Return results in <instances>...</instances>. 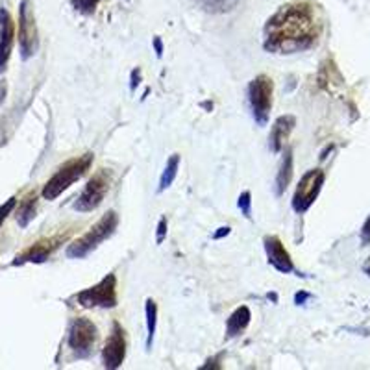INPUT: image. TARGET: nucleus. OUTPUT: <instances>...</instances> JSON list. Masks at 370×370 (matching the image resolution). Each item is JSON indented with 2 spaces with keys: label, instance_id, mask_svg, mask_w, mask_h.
Wrapping results in <instances>:
<instances>
[{
  "label": "nucleus",
  "instance_id": "30",
  "mask_svg": "<svg viewBox=\"0 0 370 370\" xmlns=\"http://www.w3.org/2000/svg\"><path fill=\"white\" fill-rule=\"evenodd\" d=\"M4 97H6V83H2V85H0V104L4 102Z\"/></svg>",
  "mask_w": 370,
  "mask_h": 370
},
{
  "label": "nucleus",
  "instance_id": "18",
  "mask_svg": "<svg viewBox=\"0 0 370 370\" xmlns=\"http://www.w3.org/2000/svg\"><path fill=\"white\" fill-rule=\"evenodd\" d=\"M33 217H36V196H28L23 202V206H21V209H18V226H28V222L32 221Z\"/></svg>",
  "mask_w": 370,
  "mask_h": 370
},
{
  "label": "nucleus",
  "instance_id": "31",
  "mask_svg": "<svg viewBox=\"0 0 370 370\" xmlns=\"http://www.w3.org/2000/svg\"><path fill=\"white\" fill-rule=\"evenodd\" d=\"M363 273H365L366 276H370V255H369V259H366V263L363 265Z\"/></svg>",
  "mask_w": 370,
  "mask_h": 370
},
{
  "label": "nucleus",
  "instance_id": "7",
  "mask_svg": "<svg viewBox=\"0 0 370 370\" xmlns=\"http://www.w3.org/2000/svg\"><path fill=\"white\" fill-rule=\"evenodd\" d=\"M324 180H326V174H324L322 169H311L302 176L295 196H292V209L296 213H305L311 208V204L317 200L320 189H322Z\"/></svg>",
  "mask_w": 370,
  "mask_h": 370
},
{
  "label": "nucleus",
  "instance_id": "13",
  "mask_svg": "<svg viewBox=\"0 0 370 370\" xmlns=\"http://www.w3.org/2000/svg\"><path fill=\"white\" fill-rule=\"evenodd\" d=\"M15 39V24L11 15L4 8L0 9V73H4L8 65Z\"/></svg>",
  "mask_w": 370,
  "mask_h": 370
},
{
  "label": "nucleus",
  "instance_id": "16",
  "mask_svg": "<svg viewBox=\"0 0 370 370\" xmlns=\"http://www.w3.org/2000/svg\"><path fill=\"white\" fill-rule=\"evenodd\" d=\"M291 178H292V152L291 150H287L285 156H283L282 166H280V172H278L276 176L278 196H282V194L285 193V189L289 187V184H291Z\"/></svg>",
  "mask_w": 370,
  "mask_h": 370
},
{
  "label": "nucleus",
  "instance_id": "8",
  "mask_svg": "<svg viewBox=\"0 0 370 370\" xmlns=\"http://www.w3.org/2000/svg\"><path fill=\"white\" fill-rule=\"evenodd\" d=\"M37 45H39V39H37V26L32 2L23 0L21 9H18V46H21L23 60H28V58H32L36 54Z\"/></svg>",
  "mask_w": 370,
  "mask_h": 370
},
{
  "label": "nucleus",
  "instance_id": "12",
  "mask_svg": "<svg viewBox=\"0 0 370 370\" xmlns=\"http://www.w3.org/2000/svg\"><path fill=\"white\" fill-rule=\"evenodd\" d=\"M265 243V252H267L268 263L273 265L276 270L283 274H289L295 270L292 267V259L289 255V252L285 250V246L282 245V240L278 239L276 236H267L263 239Z\"/></svg>",
  "mask_w": 370,
  "mask_h": 370
},
{
  "label": "nucleus",
  "instance_id": "29",
  "mask_svg": "<svg viewBox=\"0 0 370 370\" xmlns=\"http://www.w3.org/2000/svg\"><path fill=\"white\" fill-rule=\"evenodd\" d=\"M228 233H230V228H218V231L217 233H215V239H221V237H224V236H228Z\"/></svg>",
  "mask_w": 370,
  "mask_h": 370
},
{
  "label": "nucleus",
  "instance_id": "5",
  "mask_svg": "<svg viewBox=\"0 0 370 370\" xmlns=\"http://www.w3.org/2000/svg\"><path fill=\"white\" fill-rule=\"evenodd\" d=\"M111 185V172L106 169H100L92 174L91 180L88 181L85 189L82 191V194L78 196V200L74 202V209L76 211L88 213L95 211L102 204L106 193L110 191Z\"/></svg>",
  "mask_w": 370,
  "mask_h": 370
},
{
  "label": "nucleus",
  "instance_id": "22",
  "mask_svg": "<svg viewBox=\"0 0 370 370\" xmlns=\"http://www.w3.org/2000/svg\"><path fill=\"white\" fill-rule=\"evenodd\" d=\"M237 206H239V209L243 211V215H245L246 218L252 217V194H250L248 191H245V193L240 194Z\"/></svg>",
  "mask_w": 370,
  "mask_h": 370
},
{
  "label": "nucleus",
  "instance_id": "2",
  "mask_svg": "<svg viewBox=\"0 0 370 370\" xmlns=\"http://www.w3.org/2000/svg\"><path fill=\"white\" fill-rule=\"evenodd\" d=\"M91 163L92 154H83V156L74 157V159L67 162L65 165H61L51 180L46 181L45 187H43V196L46 200L58 199L65 189H69L74 181L80 180L89 171Z\"/></svg>",
  "mask_w": 370,
  "mask_h": 370
},
{
  "label": "nucleus",
  "instance_id": "23",
  "mask_svg": "<svg viewBox=\"0 0 370 370\" xmlns=\"http://www.w3.org/2000/svg\"><path fill=\"white\" fill-rule=\"evenodd\" d=\"M15 206H17V199H15V196H11L4 206H0V226H2V222L6 221V217H8L9 213L14 211Z\"/></svg>",
  "mask_w": 370,
  "mask_h": 370
},
{
  "label": "nucleus",
  "instance_id": "21",
  "mask_svg": "<svg viewBox=\"0 0 370 370\" xmlns=\"http://www.w3.org/2000/svg\"><path fill=\"white\" fill-rule=\"evenodd\" d=\"M98 2H100V0H73V6L74 9H78L80 14L92 15L95 14V9H97Z\"/></svg>",
  "mask_w": 370,
  "mask_h": 370
},
{
  "label": "nucleus",
  "instance_id": "9",
  "mask_svg": "<svg viewBox=\"0 0 370 370\" xmlns=\"http://www.w3.org/2000/svg\"><path fill=\"white\" fill-rule=\"evenodd\" d=\"M97 341V328L89 319H74L69 329V347L78 357H88Z\"/></svg>",
  "mask_w": 370,
  "mask_h": 370
},
{
  "label": "nucleus",
  "instance_id": "20",
  "mask_svg": "<svg viewBox=\"0 0 370 370\" xmlns=\"http://www.w3.org/2000/svg\"><path fill=\"white\" fill-rule=\"evenodd\" d=\"M199 2L211 14H224V11H230L231 8H236L239 0H199Z\"/></svg>",
  "mask_w": 370,
  "mask_h": 370
},
{
  "label": "nucleus",
  "instance_id": "14",
  "mask_svg": "<svg viewBox=\"0 0 370 370\" xmlns=\"http://www.w3.org/2000/svg\"><path fill=\"white\" fill-rule=\"evenodd\" d=\"M295 125L296 119L292 115H283L280 117V119H276L273 130H270V137H268V141H270L268 144H270V150H273L274 154H278L282 150L287 137H289V134H291L292 128H295Z\"/></svg>",
  "mask_w": 370,
  "mask_h": 370
},
{
  "label": "nucleus",
  "instance_id": "15",
  "mask_svg": "<svg viewBox=\"0 0 370 370\" xmlns=\"http://www.w3.org/2000/svg\"><path fill=\"white\" fill-rule=\"evenodd\" d=\"M250 319H252V313L246 305H240L237 307L233 313L230 314L226 324V335L228 337H237L240 332H245L246 326L250 324Z\"/></svg>",
  "mask_w": 370,
  "mask_h": 370
},
{
  "label": "nucleus",
  "instance_id": "1",
  "mask_svg": "<svg viewBox=\"0 0 370 370\" xmlns=\"http://www.w3.org/2000/svg\"><path fill=\"white\" fill-rule=\"evenodd\" d=\"M322 23L307 2L282 6L265 24V51L274 54H295L317 45Z\"/></svg>",
  "mask_w": 370,
  "mask_h": 370
},
{
  "label": "nucleus",
  "instance_id": "28",
  "mask_svg": "<svg viewBox=\"0 0 370 370\" xmlns=\"http://www.w3.org/2000/svg\"><path fill=\"white\" fill-rule=\"evenodd\" d=\"M139 78H141V73L134 70V73H132V89H135V85L139 83Z\"/></svg>",
  "mask_w": 370,
  "mask_h": 370
},
{
  "label": "nucleus",
  "instance_id": "19",
  "mask_svg": "<svg viewBox=\"0 0 370 370\" xmlns=\"http://www.w3.org/2000/svg\"><path fill=\"white\" fill-rule=\"evenodd\" d=\"M156 317H157V305L152 298L147 300V332H148V339H147V347H152V339L154 333H156Z\"/></svg>",
  "mask_w": 370,
  "mask_h": 370
},
{
  "label": "nucleus",
  "instance_id": "25",
  "mask_svg": "<svg viewBox=\"0 0 370 370\" xmlns=\"http://www.w3.org/2000/svg\"><path fill=\"white\" fill-rule=\"evenodd\" d=\"M361 243L363 245H369L370 243V217L366 218V222L363 224V230H361Z\"/></svg>",
  "mask_w": 370,
  "mask_h": 370
},
{
  "label": "nucleus",
  "instance_id": "6",
  "mask_svg": "<svg viewBox=\"0 0 370 370\" xmlns=\"http://www.w3.org/2000/svg\"><path fill=\"white\" fill-rule=\"evenodd\" d=\"M82 307H115L117 305V278L107 274L97 285L89 287L76 296Z\"/></svg>",
  "mask_w": 370,
  "mask_h": 370
},
{
  "label": "nucleus",
  "instance_id": "3",
  "mask_svg": "<svg viewBox=\"0 0 370 370\" xmlns=\"http://www.w3.org/2000/svg\"><path fill=\"white\" fill-rule=\"evenodd\" d=\"M117 224H119V215L115 211H107L88 233H83L80 239L74 240L73 245L67 248V255L74 259L85 258L89 252H92L107 237L113 236V231L117 230Z\"/></svg>",
  "mask_w": 370,
  "mask_h": 370
},
{
  "label": "nucleus",
  "instance_id": "10",
  "mask_svg": "<svg viewBox=\"0 0 370 370\" xmlns=\"http://www.w3.org/2000/svg\"><path fill=\"white\" fill-rule=\"evenodd\" d=\"M126 356V339L125 329L119 322H113L111 326L110 339L106 341V347L102 350V361L106 369H119L122 365Z\"/></svg>",
  "mask_w": 370,
  "mask_h": 370
},
{
  "label": "nucleus",
  "instance_id": "27",
  "mask_svg": "<svg viewBox=\"0 0 370 370\" xmlns=\"http://www.w3.org/2000/svg\"><path fill=\"white\" fill-rule=\"evenodd\" d=\"M307 298H310V295H307V292H298V295L295 296V302L298 305H300V304H304V302L307 300Z\"/></svg>",
  "mask_w": 370,
  "mask_h": 370
},
{
  "label": "nucleus",
  "instance_id": "11",
  "mask_svg": "<svg viewBox=\"0 0 370 370\" xmlns=\"http://www.w3.org/2000/svg\"><path fill=\"white\" fill-rule=\"evenodd\" d=\"M69 237V233H61V236H54L51 239H45V240H39L32 248H28L24 254L18 255L15 259V265H21V263H43L48 255L54 252L58 246L63 243L65 239Z\"/></svg>",
  "mask_w": 370,
  "mask_h": 370
},
{
  "label": "nucleus",
  "instance_id": "4",
  "mask_svg": "<svg viewBox=\"0 0 370 370\" xmlns=\"http://www.w3.org/2000/svg\"><path fill=\"white\" fill-rule=\"evenodd\" d=\"M273 80L261 74L255 80H252L248 85V100L252 107V115L259 126H265L270 115L273 107Z\"/></svg>",
  "mask_w": 370,
  "mask_h": 370
},
{
  "label": "nucleus",
  "instance_id": "24",
  "mask_svg": "<svg viewBox=\"0 0 370 370\" xmlns=\"http://www.w3.org/2000/svg\"><path fill=\"white\" fill-rule=\"evenodd\" d=\"M165 236H166V218H162L159 224H157V237H156L157 245H162L163 239H165Z\"/></svg>",
  "mask_w": 370,
  "mask_h": 370
},
{
  "label": "nucleus",
  "instance_id": "17",
  "mask_svg": "<svg viewBox=\"0 0 370 370\" xmlns=\"http://www.w3.org/2000/svg\"><path fill=\"white\" fill-rule=\"evenodd\" d=\"M178 166H180V156L174 154V156H171V159L166 162L165 171H163V174H162V180H159V193L165 191L166 187H171L172 181H174V178H176V174H178Z\"/></svg>",
  "mask_w": 370,
  "mask_h": 370
},
{
  "label": "nucleus",
  "instance_id": "26",
  "mask_svg": "<svg viewBox=\"0 0 370 370\" xmlns=\"http://www.w3.org/2000/svg\"><path fill=\"white\" fill-rule=\"evenodd\" d=\"M154 46H156L157 58H162V54H163V45H162V39H159V37H156V39H154Z\"/></svg>",
  "mask_w": 370,
  "mask_h": 370
}]
</instances>
